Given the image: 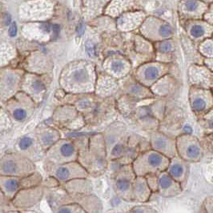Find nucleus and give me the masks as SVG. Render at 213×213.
<instances>
[{
    "mask_svg": "<svg viewBox=\"0 0 213 213\" xmlns=\"http://www.w3.org/2000/svg\"><path fill=\"white\" fill-rule=\"evenodd\" d=\"M96 78L97 72L93 63L87 61H76L65 67L60 82L63 90L67 93L91 94L95 91Z\"/></svg>",
    "mask_w": 213,
    "mask_h": 213,
    "instance_id": "f257e3e1",
    "label": "nucleus"
},
{
    "mask_svg": "<svg viewBox=\"0 0 213 213\" xmlns=\"http://www.w3.org/2000/svg\"><path fill=\"white\" fill-rule=\"evenodd\" d=\"M79 162L87 169L89 175L98 176L108 167V156L105 141L102 134L90 138L84 149H79Z\"/></svg>",
    "mask_w": 213,
    "mask_h": 213,
    "instance_id": "f03ea898",
    "label": "nucleus"
},
{
    "mask_svg": "<svg viewBox=\"0 0 213 213\" xmlns=\"http://www.w3.org/2000/svg\"><path fill=\"white\" fill-rule=\"evenodd\" d=\"M169 162V158L151 148L138 154L131 164L135 176H145L166 171Z\"/></svg>",
    "mask_w": 213,
    "mask_h": 213,
    "instance_id": "7ed1b4c3",
    "label": "nucleus"
},
{
    "mask_svg": "<svg viewBox=\"0 0 213 213\" xmlns=\"http://www.w3.org/2000/svg\"><path fill=\"white\" fill-rule=\"evenodd\" d=\"M177 156L188 163H196L203 156L201 142L192 134H183L176 139Z\"/></svg>",
    "mask_w": 213,
    "mask_h": 213,
    "instance_id": "20e7f679",
    "label": "nucleus"
},
{
    "mask_svg": "<svg viewBox=\"0 0 213 213\" xmlns=\"http://www.w3.org/2000/svg\"><path fill=\"white\" fill-rule=\"evenodd\" d=\"M170 68V65L165 63H147L138 66L132 76L140 84L149 88L163 76L169 74Z\"/></svg>",
    "mask_w": 213,
    "mask_h": 213,
    "instance_id": "39448f33",
    "label": "nucleus"
},
{
    "mask_svg": "<svg viewBox=\"0 0 213 213\" xmlns=\"http://www.w3.org/2000/svg\"><path fill=\"white\" fill-rule=\"evenodd\" d=\"M135 174L131 164H123L115 171L114 188L118 196L127 201H132V188Z\"/></svg>",
    "mask_w": 213,
    "mask_h": 213,
    "instance_id": "423d86ee",
    "label": "nucleus"
},
{
    "mask_svg": "<svg viewBox=\"0 0 213 213\" xmlns=\"http://www.w3.org/2000/svg\"><path fill=\"white\" fill-rule=\"evenodd\" d=\"M188 98L191 109L199 118L212 109V90L191 86Z\"/></svg>",
    "mask_w": 213,
    "mask_h": 213,
    "instance_id": "0eeeda50",
    "label": "nucleus"
},
{
    "mask_svg": "<svg viewBox=\"0 0 213 213\" xmlns=\"http://www.w3.org/2000/svg\"><path fill=\"white\" fill-rule=\"evenodd\" d=\"M48 157L55 164L68 163L78 160V148L72 140H61L51 146Z\"/></svg>",
    "mask_w": 213,
    "mask_h": 213,
    "instance_id": "6e6552de",
    "label": "nucleus"
},
{
    "mask_svg": "<svg viewBox=\"0 0 213 213\" xmlns=\"http://www.w3.org/2000/svg\"><path fill=\"white\" fill-rule=\"evenodd\" d=\"M53 176L58 182L66 183L71 179L78 178H87L89 173L79 161L55 164L52 170Z\"/></svg>",
    "mask_w": 213,
    "mask_h": 213,
    "instance_id": "1a4fd4ad",
    "label": "nucleus"
},
{
    "mask_svg": "<svg viewBox=\"0 0 213 213\" xmlns=\"http://www.w3.org/2000/svg\"><path fill=\"white\" fill-rule=\"evenodd\" d=\"M188 81L191 86L212 90L213 71L204 65L192 64L188 68Z\"/></svg>",
    "mask_w": 213,
    "mask_h": 213,
    "instance_id": "9d476101",
    "label": "nucleus"
},
{
    "mask_svg": "<svg viewBox=\"0 0 213 213\" xmlns=\"http://www.w3.org/2000/svg\"><path fill=\"white\" fill-rule=\"evenodd\" d=\"M151 148L158 151L169 159L177 156L176 139L164 135L160 131H154L150 139Z\"/></svg>",
    "mask_w": 213,
    "mask_h": 213,
    "instance_id": "9b49d317",
    "label": "nucleus"
},
{
    "mask_svg": "<svg viewBox=\"0 0 213 213\" xmlns=\"http://www.w3.org/2000/svg\"><path fill=\"white\" fill-rule=\"evenodd\" d=\"M104 72L116 79L126 78L131 71V64L123 58L111 56L103 64Z\"/></svg>",
    "mask_w": 213,
    "mask_h": 213,
    "instance_id": "f8f14e48",
    "label": "nucleus"
},
{
    "mask_svg": "<svg viewBox=\"0 0 213 213\" xmlns=\"http://www.w3.org/2000/svg\"><path fill=\"white\" fill-rule=\"evenodd\" d=\"M119 88L118 79L113 78L105 72L97 73L96 82L94 92L96 96L100 98H106L111 96Z\"/></svg>",
    "mask_w": 213,
    "mask_h": 213,
    "instance_id": "ddd939ff",
    "label": "nucleus"
},
{
    "mask_svg": "<svg viewBox=\"0 0 213 213\" xmlns=\"http://www.w3.org/2000/svg\"><path fill=\"white\" fill-rule=\"evenodd\" d=\"M159 194L163 197H174L180 195L183 188L166 171L157 174Z\"/></svg>",
    "mask_w": 213,
    "mask_h": 213,
    "instance_id": "4468645a",
    "label": "nucleus"
},
{
    "mask_svg": "<svg viewBox=\"0 0 213 213\" xmlns=\"http://www.w3.org/2000/svg\"><path fill=\"white\" fill-rule=\"evenodd\" d=\"M166 172L176 181L179 183L183 187V183H186L188 177V163L179 156H176L170 159L169 164L167 166Z\"/></svg>",
    "mask_w": 213,
    "mask_h": 213,
    "instance_id": "2eb2a0df",
    "label": "nucleus"
},
{
    "mask_svg": "<svg viewBox=\"0 0 213 213\" xmlns=\"http://www.w3.org/2000/svg\"><path fill=\"white\" fill-rule=\"evenodd\" d=\"M145 176H135L132 188V201L144 203L148 201L151 195Z\"/></svg>",
    "mask_w": 213,
    "mask_h": 213,
    "instance_id": "dca6fc26",
    "label": "nucleus"
},
{
    "mask_svg": "<svg viewBox=\"0 0 213 213\" xmlns=\"http://www.w3.org/2000/svg\"><path fill=\"white\" fill-rule=\"evenodd\" d=\"M176 79L171 75L167 74L156 81L152 86L149 87L155 96H165L172 92L176 86Z\"/></svg>",
    "mask_w": 213,
    "mask_h": 213,
    "instance_id": "f3484780",
    "label": "nucleus"
},
{
    "mask_svg": "<svg viewBox=\"0 0 213 213\" xmlns=\"http://www.w3.org/2000/svg\"><path fill=\"white\" fill-rule=\"evenodd\" d=\"M124 90L127 95L135 99H146V98H151L155 96L148 87L140 84V82H137L134 78H133L132 82L127 81L125 83Z\"/></svg>",
    "mask_w": 213,
    "mask_h": 213,
    "instance_id": "a211bd4d",
    "label": "nucleus"
},
{
    "mask_svg": "<svg viewBox=\"0 0 213 213\" xmlns=\"http://www.w3.org/2000/svg\"><path fill=\"white\" fill-rule=\"evenodd\" d=\"M66 189L71 195L91 194L92 185L87 178H78L66 182Z\"/></svg>",
    "mask_w": 213,
    "mask_h": 213,
    "instance_id": "6ab92c4d",
    "label": "nucleus"
},
{
    "mask_svg": "<svg viewBox=\"0 0 213 213\" xmlns=\"http://www.w3.org/2000/svg\"><path fill=\"white\" fill-rule=\"evenodd\" d=\"M60 135L59 132L55 130H47L43 132L40 137V142L45 147H51L54 144L60 140Z\"/></svg>",
    "mask_w": 213,
    "mask_h": 213,
    "instance_id": "aec40b11",
    "label": "nucleus"
},
{
    "mask_svg": "<svg viewBox=\"0 0 213 213\" xmlns=\"http://www.w3.org/2000/svg\"><path fill=\"white\" fill-rule=\"evenodd\" d=\"M91 97H82L77 101H76V103H74V107L77 108L79 111H88L89 109H92L93 107L96 106V103H95L94 98H92V100L90 99Z\"/></svg>",
    "mask_w": 213,
    "mask_h": 213,
    "instance_id": "412c9836",
    "label": "nucleus"
},
{
    "mask_svg": "<svg viewBox=\"0 0 213 213\" xmlns=\"http://www.w3.org/2000/svg\"><path fill=\"white\" fill-rule=\"evenodd\" d=\"M58 212L64 213H77V212H86L79 203H71V204H65L60 207Z\"/></svg>",
    "mask_w": 213,
    "mask_h": 213,
    "instance_id": "4be33fe9",
    "label": "nucleus"
},
{
    "mask_svg": "<svg viewBox=\"0 0 213 213\" xmlns=\"http://www.w3.org/2000/svg\"><path fill=\"white\" fill-rule=\"evenodd\" d=\"M207 33H208V31H207L206 27L204 26L200 25V24L193 25L190 28V31H189V34H190L191 37L194 39H202V38L206 36Z\"/></svg>",
    "mask_w": 213,
    "mask_h": 213,
    "instance_id": "5701e85b",
    "label": "nucleus"
},
{
    "mask_svg": "<svg viewBox=\"0 0 213 213\" xmlns=\"http://www.w3.org/2000/svg\"><path fill=\"white\" fill-rule=\"evenodd\" d=\"M202 121V126L205 129V131H208V134L212 133L213 129V122H212V109L208 111V112L200 117Z\"/></svg>",
    "mask_w": 213,
    "mask_h": 213,
    "instance_id": "b1692460",
    "label": "nucleus"
},
{
    "mask_svg": "<svg viewBox=\"0 0 213 213\" xmlns=\"http://www.w3.org/2000/svg\"><path fill=\"white\" fill-rule=\"evenodd\" d=\"M159 54L161 55H169L172 54L174 50V45L171 40H165L163 42L160 43L157 47Z\"/></svg>",
    "mask_w": 213,
    "mask_h": 213,
    "instance_id": "393cba45",
    "label": "nucleus"
},
{
    "mask_svg": "<svg viewBox=\"0 0 213 213\" xmlns=\"http://www.w3.org/2000/svg\"><path fill=\"white\" fill-rule=\"evenodd\" d=\"M199 51L206 58H212V41L211 39H207L199 46Z\"/></svg>",
    "mask_w": 213,
    "mask_h": 213,
    "instance_id": "a878e982",
    "label": "nucleus"
},
{
    "mask_svg": "<svg viewBox=\"0 0 213 213\" xmlns=\"http://www.w3.org/2000/svg\"><path fill=\"white\" fill-rule=\"evenodd\" d=\"M145 179L147 180L149 188L152 192H157L158 190V176L157 174H148L145 176Z\"/></svg>",
    "mask_w": 213,
    "mask_h": 213,
    "instance_id": "bb28decb",
    "label": "nucleus"
},
{
    "mask_svg": "<svg viewBox=\"0 0 213 213\" xmlns=\"http://www.w3.org/2000/svg\"><path fill=\"white\" fill-rule=\"evenodd\" d=\"M199 7H200V5H199V2L197 0H187L184 2L185 10L188 12H190V13L196 12L199 10Z\"/></svg>",
    "mask_w": 213,
    "mask_h": 213,
    "instance_id": "cd10ccee",
    "label": "nucleus"
},
{
    "mask_svg": "<svg viewBox=\"0 0 213 213\" xmlns=\"http://www.w3.org/2000/svg\"><path fill=\"white\" fill-rule=\"evenodd\" d=\"M2 171L7 174H13L17 171V164L12 160H7L2 164Z\"/></svg>",
    "mask_w": 213,
    "mask_h": 213,
    "instance_id": "c85d7f7f",
    "label": "nucleus"
},
{
    "mask_svg": "<svg viewBox=\"0 0 213 213\" xmlns=\"http://www.w3.org/2000/svg\"><path fill=\"white\" fill-rule=\"evenodd\" d=\"M31 87H32L33 91L35 93H42V92H44L46 90L45 83L41 79H34L33 81L32 84H31Z\"/></svg>",
    "mask_w": 213,
    "mask_h": 213,
    "instance_id": "c756f323",
    "label": "nucleus"
},
{
    "mask_svg": "<svg viewBox=\"0 0 213 213\" xmlns=\"http://www.w3.org/2000/svg\"><path fill=\"white\" fill-rule=\"evenodd\" d=\"M33 144H34V140L32 138L29 137V136H25V137H23L21 139L18 145L22 150H27L32 146Z\"/></svg>",
    "mask_w": 213,
    "mask_h": 213,
    "instance_id": "7c9ffc66",
    "label": "nucleus"
},
{
    "mask_svg": "<svg viewBox=\"0 0 213 213\" xmlns=\"http://www.w3.org/2000/svg\"><path fill=\"white\" fill-rule=\"evenodd\" d=\"M5 188L8 192H12L16 191L18 188V181L17 179H11L6 181L5 183Z\"/></svg>",
    "mask_w": 213,
    "mask_h": 213,
    "instance_id": "2f4dec72",
    "label": "nucleus"
},
{
    "mask_svg": "<svg viewBox=\"0 0 213 213\" xmlns=\"http://www.w3.org/2000/svg\"><path fill=\"white\" fill-rule=\"evenodd\" d=\"M27 116V111L23 108H17L14 111V117L15 119L18 121H22L23 119H25Z\"/></svg>",
    "mask_w": 213,
    "mask_h": 213,
    "instance_id": "473e14b6",
    "label": "nucleus"
},
{
    "mask_svg": "<svg viewBox=\"0 0 213 213\" xmlns=\"http://www.w3.org/2000/svg\"><path fill=\"white\" fill-rule=\"evenodd\" d=\"M85 49L86 51L91 57H95L96 55V51H95V45L92 44L91 41H87L85 44Z\"/></svg>",
    "mask_w": 213,
    "mask_h": 213,
    "instance_id": "72a5a7b5",
    "label": "nucleus"
},
{
    "mask_svg": "<svg viewBox=\"0 0 213 213\" xmlns=\"http://www.w3.org/2000/svg\"><path fill=\"white\" fill-rule=\"evenodd\" d=\"M131 212H156V210L150 208L148 207H144V206H137L135 207L134 208L131 209Z\"/></svg>",
    "mask_w": 213,
    "mask_h": 213,
    "instance_id": "f704fd0d",
    "label": "nucleus"
},
{
    "mask_svg": "<svg viewBox=\"0 0 213 213\" xmlns=\"http://www.w3.org/2000/svg\"><path fill=\"white\" fill-rule=\"evenodd\" d=\"M17 34V26L15 23H13L9 28V35L11 37H15Z\"/></svg>",
    "mask_w": 213,
    "mask_h": 213,
    "instance_id": "c9c22d12",
    "label": "nucleus"
},
{
    "mask_svg": "<svg viewBox=\"0 0 213 213\" xmlns=\"http://www.w3.org/2000/svg\"><path fill=\"white\" fill-rule=\"evenodd\" d=\"M76 31H77V34L79 35H82L83 34L85 31V24L83 22H80L79 23L78 27H77V29H76Z\"/></svg>",
    "mask_w": 213,
    "mask_h": 213,
    "instance_id": "e433bc0d",
    "label": "nucleus"
},
{
    "mask_svg": "<svg viewBox=\"0 0 213 213\" xmlns=\"http://www.w3.org/2000/svg\"><path fill=\"white\" fill-rule=\"evenodd\" d=\"M204 66H207L208 68L210 69L211 71H212V66H213V61L212 58H206L204 60Z\"/></svg>",
    "mask_w": 213,
    "mask_h": 213,
    "instance_id": "4c0bfd02",
    "label": "nucleus"
},
{
    "mask_svg": "<svg viewBox=\"0 0 213 213\" xmlns=\"http://www.w3.org/2000/svg\"><path fill=\"white\" fill-rule=\"evenodd\" d=\"M183 134H192V127L189 124H185L183 127Z\"/></svg>",
    "mask_w": 213,
    "mask_h": 213,
    "instance_id": "58836bf2",
    "label": "nucleus"
},
{
    "mask_svg": "<svg viewBox=\"0 0 213 213\" xmlns=\"http://www.w3.org/2000/svg\"><path fill=\"white\" fill-rule=\"evenodd\" d=\"M4 21H5V24H6V25H9L10 23H11V15L8 14L5 15Z\"/></svg>",
    "mask_w": 213,
    "mask_h": 213,
    "instance_id": "ea45409f",
    "label": "nucleus"
}]
</instances>
